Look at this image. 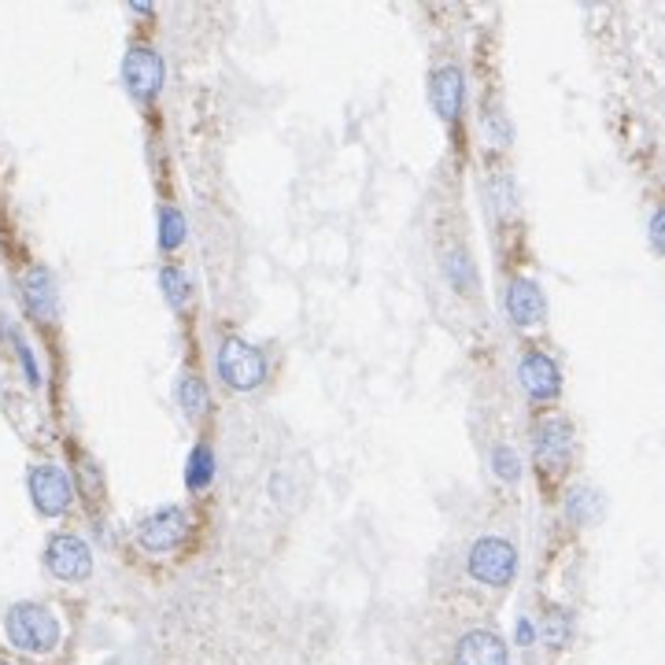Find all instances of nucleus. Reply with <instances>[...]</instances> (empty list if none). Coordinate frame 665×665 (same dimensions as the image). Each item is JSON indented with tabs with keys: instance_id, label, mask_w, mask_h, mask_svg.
Returning <instances> with one entry per match:
<instances>
[{
	"instance_id": "obj_1",
	"label": "nucleus",
	"mask_w": 665,
	"mask_h": 665,
	"mask_svg": "<svg viewBox=\"0 0 665 665\" xmlns=\"http://www.w3.org/2000/svg\"><path fill=\"white\" fill-rule=\"evenodd\" d=\"M4 632L12 640V647L26 654H48L56 651L59 643V621L53 610L37 607V602H19V607L8 610Z\"/></svg>"
},
{
	"instance_id": "obj_2",
	"label": "nucleus",
	"mask_w": 665,
	"mask_h": 665,
	"mask_svg": "<svg viewBox=\"0 0 665 665\" xmlns=\"http://www.w3.org/2000/svg\"><path fill=\"white\" fill-rule=\"evenodd\" d=\"M470 573L481 584H492V588H507L518 573V551H514L510 540L503 537H485L470 548Z\"/></svg>"
},
{
	"instance_id": "obj_3",
	"label": "nucleus",
	"mask_w": 665,
	"mask_h": 665,
	"mask_svg": "<svg viewBox=\"0 0 665 665\" xmlns=\"http://www.w3.org/2000/svg\"><path fill=\"white\" fill-rule=\"evenodd\" d=\"M218 374L229 388L248 392L267 377V359L251 345H245V340L229 337L218 351Z\"/></svg>"
},
{
	"instance_id": "obj_4",
	"label": "nucleus",
	"mask_w": 665,
	"mask_h": 665,
	"mask_svg": "<svg viewBox=\"0 0 665 665\" xmlns=\"http://www.w3.org/2000/svg\"><path fill=\"white\" fill-rule=\"evenodd\" d=\"M185 532H189L185 510H181V507H164V510L148 514V518L137 526V543L145 551H156L159 554V551L178 548V543L185 540Z\"/></svg>"
},
{
	"instance_id": "obj_5",
	"label": "nucleus",
	"mask_w": 665,
	"mask_h": 665,
	"mask_svg": "<svg viewBox=\"0 0 665 665\" xmlns=\"http://www.w3.org/2000/svg\"><path fill=\"white\" fill-rule=\"evenodd\" d=\"M45 566L59 581H86L89 570H93V554H89L86 540L67 537L64 532V537H53V543H48Z\"/></svg>"
},
{
	"instance_id": "obj_6",
	"label": "nucleus",
	"mask_w": 665,
	"mask_h": 665,
	"mask_svg": "<svg viewBox=\"0 0 665 665\" xmlns=\"http://www.w3.org/2000/svg\"><path fill=\"white\" fill-rule=\"evenodd\" d=\"M30 496H34V507L56 518L70 507V477L59 466H37L30 473Z\"/></svg>"
},
{
	"instance_id": "obj_7",
	"label": "nucleus",
	"mask_w": 665,
	"mask_h": 665,
	"mask_svg": "<svg viewBox=\"0 0 665 665\" xmlns=\"http://www.w3.org/2000/svg\"><path fill=\"white\" fill-rule=\"evenodd\" d=\"M123 78L134 97L140 100L156 97L159 86H164V59H159V53H153V48H134V53H126Z\"/></svg>"
},
{
	"instance_id": "obj_8",
	"label": "nucleus",
	"mask_w": 665,
	"mask_h": 665,
	"mask_svg": "<svg viewBox=\"0 0 665 665\" xmlns=\"http://www.w3.org/2000/svg\"><path fill=\"white\" fill-rule=\"evenodd\" d=\"M518 377H521V385H526L532 399H551V396H559V388H562L559 367H554L543 351H529V356L521 359Z\"/></svg>"
},
{
	"instance_id": "obj_9",
	"label": "nucleus",
	"mask_w": 665,
	"mask_h": 665,
	"mask_svg": "<svg viewBox=\"0 0 665 665\" xmlns=\"http://www.w3.org/2000/svg\"><path fill=\"white\" fill-rule=\"evenodd\" d=\"M455 665H507V643L496 632H466L455 647Z\"/></svg>"
},
{
	"instance_id": "obj_10",
	"label": "nucleus",
	"mask_w": 665,
	"mask_h": 665,
	"mask_svg": "<svg viewBox=\"0 0 665 665\" xmlns=\"http://www.w3.org/2000/svg\"><path fill=\"white\" fill-rule=\"evenodd\" d=\"M570 443H573V429L562 415L543 418L537 426V459L548 462V466H562V462H566Z\"/></svg>"
},
{
	"instance_id": "obj_11",
	"label": "nucleus",
	"mask_w": 665,
	"mask_h": 665,
	"mask_svg": "<svg viewBox=\"0 0 665 665\" xmlns=\"http://www.w3.org/2000/svg\"><path fill=\"white\" fill-rule=\"evenodd\" d=\"M507 311H510V318L518 322V326H537V322L543 318V311H548L537 281L514 278L510 289H507Z\"/></svg>"
},
{
	"instance_id": "obj_12",
	"label": "nucleus",
	"mask_w": 665,
	"mask_h": 665,
	"mask_svg": "<svg viewBox=\"0 0 665 665\" xmlns=\"http://www.w3.org/2000/svg\"><path fill=\"white\" fill-rule=\"evenodd\" d=\"M432 108H437V115L443 119V123H455L459 111H462V70L459 67H440L437 75H432Z\"/></svg>"
},
{
	"instance_id": "obj_13",
	"label": "nucleus",
	"mask_w": 665,
	"mask_h": 665,
	"mask_svg": "<svg viewBox=\"0 0 665 665\" xmlns=\"http://www.w3.org/2000/svg\"><path fill=\"white\" fill-rule=\"evenodd\" d=\"M23 296H26V307L34 318H53L56 315V285L48 278V270L34 267L23 281Z\"/></svg>"
},
{
	"instance_id": "obj_14",
	"label": "nucleus",
	"mask_w": 665,
	"mask_h": 665,
	"mask_svg": "<svg viewBox=\"0 0 665 665\" xmlns=\"http://www.w3.org/2000/svg\"><path fill=\"white\" fill-rule=\"evenodd\" d=\"M185 477H189V488H207L211 477H215V455H211V448H200L189 455V466H185Z\"/></svg>"
},
{
	"instance_id": "obj_15",
	"label": "nucleus",
	"mask_w": 665,
	"mask_h": 665,
	"mask_svg": "<svg viewBox=\"0 0 665 665\" xmlns=\"http://www.w3.org/2000/svg\"><path fill=\"white\" fill-rule=\"evenodd\" d=\"M178 399H181V407H185L189 418H200V415H204V407H207L204 381H200V377H185V381H181V388H178Z\"/></svg>"
},
{
	"instance_id": "obj_16",
	"label": "nucleus",
	"mask_w": 665,
	"mask_h": 665,
	"mask_svg": "<svg viewBox=\"0 0 665 665\" xmlns=\"http://www.w3.org/2000/svg\"><path fill=\"white\" fill-rule=\"evenodd\" d=\"M181 240H185V218H181L174 207H164L159 211V245L178 248Z\"/></svg>"
},
{
	"instance_id": "obj_17",
	"label": "nucleus",
	"mask_w": 665,
	"mask_h": 665,
	"mask_svg": "<svg viewBox=\"0 0 665 665\" xmlns=\"http://www.w3.org/2000/svg\"><path fill=\"white\" fill-rule=\"evenodd\" d=\"M159 285H164L167 300L174 307H185L189 304V278H185V270H181V267H167L164 274H159Z\"/></svg>"
},
{
	"instance_id": "obj_18",
	"label": "nucleus",
	"mask_w": 665,
	"mask_h": 665,
	"mask_svg": "<svg viewBox=\"0 0 665 665\" xmlns=\"http://www.w3.org/2000/svg\"><path fill=\"white\" fill-rule=\"evenodd\" d=\"M570 636V618L562 610H551L548 618H543V640H548V647H562Z\"/></svg>"
},
{
	"instance_id": "obj_19",
	"label": "nucleus",
	"mask_w": 665,
	"mask_h": 665,
	"mask_svg": "<svg viewBox=\"0 0 665 665\" xmlns=\"http://www.w3.org/2000/svg\"><path fill=\"white\" fill-rule=\"evenodd\" d=\"M492 462H496V473H499V477L510 481V485L521 477V462H518V455H514V451L507 448V443H499L496 455H492Z\"/></svg>"
},
{
	"instance_id": "obj_20",
	"label": "nucleus",
	"mask_w": 665,
	"mask_h": 665,
	"mask_svg": "<svg viewBox=\"0 0 665 665\" xmlns=\"http://www.w3.org/2000/svg\"><path fill=\"white\" fill-rule=\"evenodd\" d=\"M448 278H455L459 285H470V263H466V256H455V263L448 259Z\"/></svg>"
},
{
	"instance_id": "obj_21",
	"label": "nucleus",
	"mask_w": 665,
	"mask_h": 665,
	"mask_svg": "<svg viewBox=\"0 0 665 665\" xmlns=\"http://www.w3.org/2000/svg\"><path fill=\"white\" fill-rule=\"evenodd\" d=\"M651 240H654V248L665 251V211H658V215L651 218Z\"/></svg>"
},
{
	"instance_id": "obj_22",
	"label": "nucleus",
	"mask_w": 665,
	"mask_h": 665,
	"mask_svg": "<svg viewBox=\"0 0 665 665\" xmlns=\"http://www.w3.org/2000/svg\"><path fill=\"white\" fill-rule=\"evenodd\" d=\"M518 640H521V643H532V624H529V621H521V629H518Z\"/></svg>"
},
{
	"instance_id": "obj_23",
	"label": "nucleus",
	"mask_w": 665,
	"mask_h": 665,
	"mask_svg": "<svg viewBox=\"0 0 665 665\" xmlns=\"http://www.w3.org/2000/svg\"><path fill=\"white\" fill-rule=\"evenodd\" d=\"M0 665H8V662H0Z\"/></svg>"
}]
</instances>
